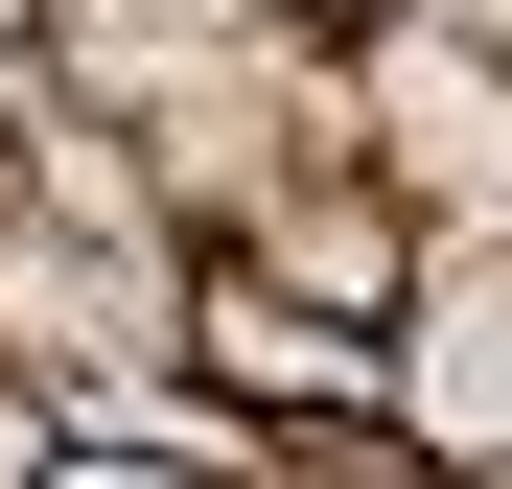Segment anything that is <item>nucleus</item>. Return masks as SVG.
Here are the masks:
<instances>
[{"mask_svg": "<svg viewBox=\"0 0 512 489\" xmlns=\"http://www.w3.org/2000/svg\"><path fill=\"white\" fill-rule=\"evenodd\" d=\"M47 489H256V466H163V443H94V420H70V466Z\"/></svg>", "mask_w": 512, "mask_h": 489, "instance_id": "obj_4", "label": "nucleus"}, {"mask_svg": "<svg viewBox=\"0 0 512 489\" xmlns=\"http://www.w3.org/2000/svg\"><path fill=\"white\" fill-rule=\"evenodd\" d=\"M256 489H466V466H419L396 420H326V443H256Z\"/></svg>", "mask_w": 512, "mask_h": 489, "instance_id": "obj_2", "label": "nucleus"}, {"mask_svg": "<svg viewBox=\"0 0 512 489\" xmlns=\"http://www.w3.org/2000/svg\"><path fill=\"white\" fill-rule=\"evenodd\" d=\"M47 466H70V396H47L24 350H0V489H47Z\"/></svg>", "mask_w": 512, "mask_h": 489, "instance_id": "obj_3", "label": "nucleus"}, {"mask_svg": "<svg viewBox=\"0 0 512 489\" xmlns=\"http://www.w3.org/2000/svg\"><path fill=\"white\" fill-rule=\"evenodd\" d=\"M396 443H419V466H512V257H443V233H419V303H396Z\"/></svg>", "mask_w": 512, "mask_h": 489, "instance_id": "obj_1", "label": "nucleus"}, {"mask_svg": "<svg viewBox=\"0 0 512 489\" xmlns=\"http://www.w3.org/2000/svg\"><path fill=\"white\" fill-rule=\"evenodd\" d=\"M233 24H303V47H350V24H396V0H233Z\"/></svg>", "mask_w": 512, "mask_h": 489, "instance_id": "obj_5", "label": "nucleus"}]
</instances>
